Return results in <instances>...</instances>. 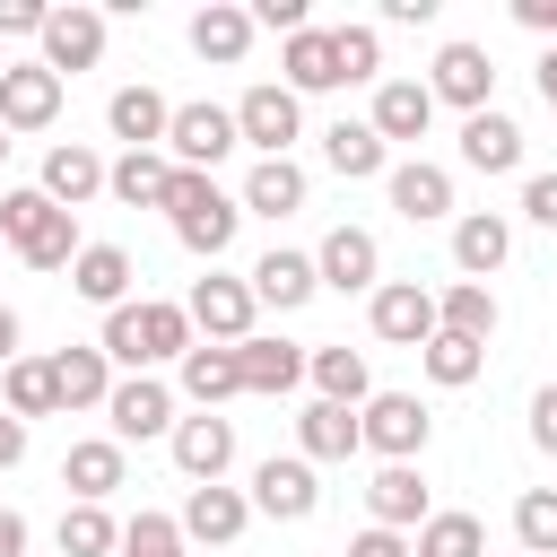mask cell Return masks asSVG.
Masks as SVG:
<instances>
[{
  "instance_id": "cell-10",
  "label": "cell",
  "mask_w": 557,
  "mask_h": 557,
  "mask_svg": "<svg viewBox=\"0 0 557 557\" xmlns=\"http://www.w3.org/2000/svg\"><path fill=\"white\" fill-rule=\"evenodd\" d=\"M426 87H435V104H461V122L487 113V96H496V61H487V44H444L435 70H426Z\"/></svg>"
},
{
  "instance_id": "cell-37",
  "label": "cell",
  "mask_w": 557,
  "mask_h": 557,
  "mask_svg": "<svg viewBox=\"0 0 557 557\" xmlns=\"http://www.w3.org/2000/svg\"><path fill=\"white\" fill-rule=\"evenodd\" d=\"M435 322H444L453 339H479V348H487V331H496V287H479V278H453V287L435 296Z\"/></svg>"
},
{
  "instance_id": "cell-53",
  "label": "cell",
  "mask_w": 557,
  "mask_h": 557,
  "mask_svg": "<svg viewBox=\"0 0 557 557\" xmlns=\"http://www.w3.org/2000/svg\"><path fill=\"white\" fill-rule=\"evenodd\" d=\"M0 557H26V513L0 505Z\"/></svg>"
},
{
  "instance_id": "cell-42",
  "label": "cell",
  "mask_w": 557,
  "mask_h": 557,
  "mask_svg": "<svg viewBox=\"0 0 557 557\" xmlns=\"http://www.w3.org/2000/svg\"><path fill=\"white\" fill-rule=\"evenodd\" d=\"M331 61H339V87H383V35L374 26H331Z\"/></svg>"
},
{
  "instance_id": "cell-30",
  "label": "cell",
  "mask_w": 557,
  "mask_h": 557,
  "mask_svg": "<svg viewBox=\"0 0 557 557\" xmlns=\"http://www.w3.org/2000/svg\"><path fill=\"white\" fill-rule=\"evenodd\" d=\"M191 52H200V61H218V70H235V61L252 52V9H235V0H209V9L191 17Z\"/></svg>"
},
{
  "instance_id": "cell-25",
  "label": "cell",
  "mask_w": 557,
  "mask_h": 557,
  "mask_svg": "<svg viewBox=\"0 0 557 557\" xmlns=\"http://www.w3.org/2000/svg\"><path fill=\"white\" fill-rule=\"evenodd\" d=\"M366 122L383 131V148H392V139H426V122H435V87H426V78H383Z\"/></svg>"
},
{
  "instance_id": "cell-27",
  "label": "cell",
  "mask_w": 557,
  "mask_h": 557,
  "mask_svg": "<svg viewBox=\"0 0 557 557\" xmlns=\"http://www.w3.org/2000/svg\"><path fill=\"white\" fill-rule=\"evenodd\" d=\"M252 296H261V305H278V313L313 305V296H322L313 252H287V244H278V252H261V261H252Z\"/></svg>"
},
{
  "instance_id": "cell-54",
  "label": "cell",
  "mask_w": 557,
  "mask_h": 557,
  "mask_svg": "<svg viewBox=\"0 0 557 557\" xmlns=\"http://www.w3.org/2000/svg\"><path fill=\"white\" fill-rule=\"evenodd\" d=\"M0 366H17V313L0 305Z\"/></svg>"
},
{
  "instance_id": "cell-3",
  "label": "cell",
  "mask_w": 557,
  "mask_h": 557,
  "mask_svg": "<svg viewBox=\"0 0 557 557\" xmlns=\"http://www.w3.org/2000/svg\"><path fill=\"white\" fill-rule=\"evenodd\" d=\"M0 235H9V252L26 261V270H70L87 244H78V218L70 209H52L44 191H9L0 200Z\"/></svg>"
},
{
  "instance_id": "cell-43",
  "label": "cell",
  "mask_w": 557,
  "mask_h": 557,
  "mask_svg": "<svg viewBox=\"0 0 557 557\" xmlns=\"http://www.w3.org/2000/svg\"><path fill=\"white\" fill-rule=\"evenodd\" d=\"M513 540H522V557H557V487L513 496Z\"/></svg>"
},
{
  "instance_id": "cell-39",
  "label": "cell",
  "mask_w": 557,
  "mask_h": 557,
  "mask_svg": "<svg viewBox=\"0 0 557 557\" xmlns=\"http://www.w3.org/2000/svg\"><path fill=\"white\" fill-rule=\"evenodd\" d=\"M418 366H426V383H444V392H470V383H479V366H487V348H479V339H453V331H435V339L418 348Z\"/></svg>"
},
{
  "instance_id": "cell-41",
  "label": "cell",
  "mask_w": 557,
  "mask_h": 557,
  "mask_svg": "<svg viewBox=\"0 0 557 557\" xmlns=\"http://www.w3.org/2000/svg\"><path fill=\"white\" fill-rule=\"evenodd\" d=\"M418 557H487V522L479 513H426L418 522Z\"/></svg>"
},
{
  "instance_id": "cell-28",
  "label": "cell",
  "mask_w": 557,
  "mask_h": 557,
  "mask_svg": "<svg viewBox=\"0 0 557 557\" xmlns=\"http://www.w3.org/2000/svg\"><path fill=\"white\" fill-rule=\"evenodd\" d=\"M461 165H479V174H513V165H522V122L496 113V104L470 113V122H461Z\"/></svg>"
},
{
  "instance_id": "cell-6",
  "label": "cell",
  "mask_w": 557,
  "mask_h": 557,
  "mask_svg": "<svg viewBox=\"0 0 557 557\" xmlns=\"http://www.w3.org/2000/svg\"><path fill=\"white\" fill-rule=\"evenodd\" d=\"M357 426H366V453H383V461H418L426 435H435V418H426L418 392H374L357 409Z\"/></svg>"
},
{
  "instance_id": "cell-18",
  "label": "cell",
  "mask_w": 557,
  "mask_h": 557,
  "mask_svg": "<svg viewBox=\"0 0 557 557\" xmlns=\"http://www.w3.org/2000/svg\"><path fill=\"white\" fill-rule=\"evenodd\" d=\"M366 513H374V531H418L426 522V470L418 461H383L366 479Z\"/></svg>"
},
{
  "instance_id": "cell-20",
  "label": "cell",
  "mask_w": 557,
  "mask_h": 557,
  "mask_svg": "<svg viewBox=\"0 0 557 557\" xmlns=\"http://www.w3.org/2000/svg\"><path fill=\"white\" fill-rule=\"evenodd\" d=\"M235 366H244V392H261V400H278V392H296V383H305V366H313V348H296V339H270V331H252V339L235 348Z\"/></svg>"
},
{
  "instance_id": "cell-26",
  "label": "cell",
  "mask_w": 557,
  "mask_h": 557,
  "mask_svg": "<svg viewBox=\"0 0 557 557\" xmlns=\"http://www.w3.org/2000/svg\"><path fill=\"white\" fill-rule=\"evenodd\" d=\"M383 183H392V209H400L409 226H435V218H453V174H444V165L409 157V165H392Z\"/></svg>"
},
{
  "instance_id": "cell-50",
  "label": "cell",
  "mask_w": 557,
  "mask_h": 557,
  "mask_svg": "<svg viewBox=\"0 0 557 557\" xmlns=\"http://www.w3.org/2000/svg\"><path fill=\"white\" fill-rule=\"evenodd\" d=\"M513 17H522L531 35H548V44H557V0H513Z\"/></svg>"
},
{
  "instance_id": "cell-34",
  "label": "cell",
  "mask_w": 557,
  "mask_h": 557,
  "mask_svg": "<svg viewBox=\"0 0 557 557\" xmlns=\"http://www.w3.org/2000/svg\"><path fill=\"white\" fill-rule=\"evenodd\" d=\"M52 383H61V409H104L113 400V357L104 348H61Z\"/></svg>"
},
{
  "instance_id": "cell-2",
  "label": "cell",
  "mask_w": 557,
  "mask_h": 557,
  "mask_svg": "<svg viewBox=\"0 0 557 557\" xmlns=\"http://www.w3.org/2000/svg\"><path fill=\"white\" fill-rule=\"evenodd\" d=\"M165 218H174V244H183V252L218 261V252L235 244V226H244V200H226L209 174L174 165V183H165Z\"/></svg>"
},
{
  "instance_id": "cell-24",
  "label": "cell",
  "mask_w": 557,
  "mask_h": 557,
  "mask_svg": "<svg viewBox=\"0 0 557 557\" xmlns=\"http://www.w3.org/2000/svg\"><path fill=\"white\" fill-rule=\"evenodd\" d=\"M104 131H113L122 148H165V131H174V104H165L157 87H113V104H104Z\"/></svg>"
},
{
  "instance_id": "cell-7",
  "label": "cell",
  "mask_w": 557,
  "mask_h": 557,
  "mask_svg": "<svg viewBox=\"0 0 557 557\" xmlns=\"http://www.w3.org/2000/svg\"><path fill=\"white\" fill-rule=\"evenodd\" d=\"M235 148H244L235 104H174V131H165V157H174V165L209 174V165H218V157H235Z\"/></svg>"
},
{
  "instance_id": "cell-15",
  "label": "cell",
  "mask_w": 557,
  "mask_h": 557,
  "mask_svg": "<svg viewBox=\"0 0 557 557\" xmlns=\"http://www.w3.org/2000/svg\"><path fill=\"white\" fill-rule=\"evenodd\" d=\"M174 522H183V540H200V548H235V540H244V522H252V496L218 479V487H191Z\"/></svg>"
},
{
  "instance_id": "cell-13",
  "label": "cell",
  "mask_w": 557,
  "mask_h": 557,
  "mask_svg": "<svg viewBox=\"0 0 557 557\" xmlns=\"http://www.w3.org/2000/svg\"><path fill=\"white\" fill-rule=\"evenodd\" d=\"M174 470L191 479V487H218L226 479V461H235V426L218 418V409H200V418H174Z\"/></svg>"
},
{
  "instance_id": "cell-35",
  "label": "cell",
  "mask_w": 557,
  "mask_h": 557,
  "mask_svg": "<svg viewBox=\"0 0 557 557\" xmlns=\"http://www.w3.org/2000/svg\"><path fill=\"white\" fill-rule=\"evenodd\" d=\"M278 70H287V87H296V96H322V87H339L331 26H305V35H287V44H278Z\"/></svg>"
},
{
  "instance_id": "cell-16",
  "label": "cell",
  "mask_w": 557,
  "mask_h": 557,
  "mask_svg": "<svg viewBox=\"0 0 557 557\" xmlns=\"http://www.w3.org/2000/svg\"><path fill=\"white\" fill-rule=\"evenodd\" d=\"M61 122V78L44 61H9L0 78V131H52Z\"/></svg>"
},
{
  "instance_id": "cell-17",
  "label": "cell",
  "mask_w": 557,
  "mask_h": 557,
  "mask_svg": "<svg viewBox=\"0 0 557 557\" xmlns=\"http://www.w3.org/2000/svg\"><path fill=\"white\" fill-rule=\"evenodd\" d=\"M505 252H513V218H496V209H461V218H453V270H461V278L487 287V278L505 270Z\"/></svg>"
},
{
  "instance_id": "cell-40",
  "label": "cell",
  "mask_w": 557,
  "mask_h": 557,
  "mask_svg": "<svg viewBox=\"0 0 557 557\" xmlns=\"http://www.w3.org/2000/svg\"><path fill=\"white\" fill-rule=\"evenodd\" d=\"M61 557H122V522L104 505H70L61 513Z\"/></svg>"
},
{
  "instance_id": "cell-21",
  "label": "cell",
  "mask_w": 557,
  "mask_h": 557,
  "mask_svg": "<svg viewBox=\"0 0 557 557\" xmlns=\"http://www.w3.org/2000/svg\"><path fill=\"white\" fill-rule=\"evenodd\" d=\"M122 479H131V461H122V444H113V435H78V444L61 453V487H70L78 505H104Z\"/></svg>"
},
{
  "instance_id": "cell-4",
  "label": "cell",
  "mask_w": 557,
  "mask_h": 557,
  "mask_svg": "<svg viewBox=\"0 0 557 557\" xmlns=\"http://www.w3.org/2000/svg\"><path fill=\"white\" fill-rule=\"evenodd\" d=\"M235 131H244V148L287 157V148L305 139V96H296L287 78H261V87H244V96H235Z\"/></svg>"
},
{
  "instance_id": "cell-1",
  "label": "cell",
  "mask_w": 557,
  "mask_h": 557,
  "mask_svg": "<svg viewBox=\"0 0 557 557\" xmlns=\"http://www.w3.org/2000/svg\"><path fill=\"white\" fill-rule=\"evenodd\" d=\"M113 366H131V374H148V366H183L200 339H191V313L183 305H157V296H139V305H113L104 313V339H96Z\"/></svg>"
},
{
  "instance_id": "cell-48",
  "label": "cell",
  "mask_w": 557,
  "mask_h": 557,
  "mask_svg": "<svg viewBox=\"0 0 557 557\" xmlns=\"http://www.w3.org/2000/svg\"><path fill=\"white\" fill-rule=\"evenodd\" d=\"M339 557H418V548H409L400 531H374V522H366V531H357V540H348Z\"/></svg>"
},
{
  "instance_id": "cell-56",
  "label": "cell",
  "mask_w": 557,
  "mask_h": 557,
  "mask_svg": "<svg viewBox=\"0 0 557 557\" xmlns=\"http://www.w3.org/2000/svg\"><path fill=\"white\" fill-rule=\"evenodd\" d=\"M0 78H9V52H0Z\"/></svg>"
},
{
  "instance_id": "cell-14",
  "label": "cell",
  "mask_w": 557,
  "mask_h": 557,
  "mask_svg": "<svg viewBox=\"0 0 557 557\" xmlns=\"http://www.w3.org/2000/svg\"><path fill=\"white\" fill-rule=\"evenodd\" d=\"M104 61V9H52L44 17V70L52 78H70V70H96Z\"/></svg>"
},
{
  "instance_id": "cell-44",
  "label": "cell",
  "mask_w": 557,
  "mask_h": 557,
  "mask_svg": "<svg viewBox=\"0 0 557 557\" xmlns=\"http://www.w3.org/2000/svg\"><path fill=\"white\" fill-rule=\"evenodd\" d=\"M191 540H183V522L174 513H139V522H122V557H183Z\"/></svg>"
},
{
  "instance_id": "cell-19",
  "label": "cell",
  "mask_w": 557,
  "mask_h": 557,
  "mask_svg": "<svg viewBox=\"0 0 557 557\" xmlns=\"http://www.w3.org/2000/svg\"><path fill=\"white\" fill-rule=\"evenodd\" d=\"M104 174H113V165H104L96 148H78V139H61V148L44 157V183H35V191H44L52 209H70V218H78V209H87V200L104 191Z\"/></svg>"
},
{
  "instance_id": "cell-8",
  "label": "cell",
  "mask_w": 557,
  "mask_h": 557,
  "mask_svg": "<svg viewBox=\"0 0 557 557\" xmlns=\"http://www.w3.org/2000/svg\"><path fill=\"white\" fill-rule=\"evenodd\" d=\"M366 322H374V339H392V348H426L444 322H435V296L418 287V278H383L374 296H366Z\"/></svg>"
},
{
  "instance_id": "cell-36",
  "label": "cell",
  "mask_w": 557,
  "mask_h": 557,
  "mask_svg": "<svg viewBox=\"0 0 557 557\" xmlns=\"http://www.w3.org/2000/svg\"><path fill=\"white\" fill-rule=\"evenodd\" d=\"M0 409H9V418H52V409H61L52 357H17V366H0Z\"/></svg>"
},
{
  "instance_id": "cell-45",
  "label": "cell",
  "mask_w": 557,
  "mask_h": 557,
  "mask_svg": "<svg viewBox=\"0 0 557 557\" xmlns=\"http://www.w3.org/2000/svg\"><path fill=\"white\" fill-rule=\"evenodd\" d=\"M44 17H52L44 0H0V44H9V35H35V44H44Z\"/></svg>"
},
{
  "instance_id": "cell-58",
  "label": "cell",
  "mask_w": 557,
  "mask_h": 557,
  "mask_svg": "<svg viewBox=\"0 0 557 557\" xmlns=\"http://www.w3.org/2000/svg\"><path fill=\"white\" fill-rule=\"evenodd\" d=\"M0 244H9V235H0Z\"/></svg>"
},
{
  "instance_id": "cell-51",
  "label": "cell",
  "mask_w": 557,
  "mask_h": 557,
  "mask_svg": "<svg viewBox=\"0 0 557 557\" xmlns=\"http://www.w3.org/2000/svg\"><path fill=\"white\" fill-rule=\"evenodd\" d=\"M17 461H26V418L0 409V470H17Z\"/></svg>"
},
{
  "instance_id": "cell-22",
  "label": "cell",
  "mask_w": 557,
  "mask_h": 557,
  "mask_svg": "<svg viewBox=\"0 0 557 557\" xmlns=\"http://www.w3.org/2000/svg\"><path fill=\"white\" fill-rule=\"evenodd\" d=\"M322 165H331L339 183H374V174H392V148H383L374 122H348V113H339V122L322 131Z\"/></svg>"
},
{
  "instance_id": "cell-11",
  "label": "cell",
  "mask_w": 557,
  "mask_h": 557,
  "mask_svg": "<svg viewBox=\"0 0 557 557\" xmlns=\"http://www.w3.org/2000/svg\"><path fill=\"white\" fill-rule=\"evenodd\" d=\"M313 270H322V287H339V296H374V287H383V244H374L366 226H331L322 252H313Z\"/></svg>"
},
{
  "instance_id": "cell-5",
  "label": "cell",
  "mask_w": 557,
  "mask_h": 557,
  "mask_svg": "<svg viewBox=\"0 0 557 557\" xmlns=\"http://www.w3.org/2000/svg\"><path fill=\"white\" fill-rule=\"evenodd\" d=\"M183 313H191V331L209 339V348H244L252 339V313H261V296H252V278H191V296H183Z\"/></svg>"
},
{
  "instance_id": "cell-31",
  "label": "cell",
  "mask_w": 557,
  "mask_h": 557,
  "mask_svg": "<svg viewBox=\"0 0 557 557\" xmlns=\"http://www.w3.org/2000/svg\"><path fill=\"white\" fill-rule=\"evenodd\" d=\"M235 200H244V218H287V209H305V165L296 157H261Z\"/></svg>"
},
{
  "instance_id": "cell-52",
  "label": "cell",
  "mask_w": 557,
  "mask_h": 557,
  "mask_svg": "<svg viewBox=\"0 0 557 557\" xmlns=\"http://www.w3.org/2000/svg\"><path fill=\"white\" fill-rule=\"evenodd\" d=\"M383 17H392V26H426V17H435V0H383Z\"/></svg>"
},
{
  "instance_id": "cell-32",
  "label": "cell",
  "mask_w": 557,
  "mask_h": 557,
  "mask_svg": "<svg viewBox=\"0 0 557 557\" xmlns=\"http://www.w3.org/2000/svg\"><path fill=\"white\" fill-rule=\"evenodd\" d=\"M305 383H313V400H339V409H366V400H374V374H366V348H313V366H305Z\"/></svg>"
},
{
  "instance_id": "cell-57",
  "label": "cell",
  "mask_w": 557,
  "mask_h": 557,
  "mask_svg": "<svg viewBox=\"0 0 557 557\" xmlns=\"http://www.w3.org/2000/svg\"><path fill=\"white\" fill-rule=\"evenodd\" d=\"M0 157H9V131H0Z\"/></svg>"
},
{
  "instance_id": "cell-49",
  "label": "cell",
  "mask_w": 557,
  "mask_h": 557,
  "mask_svg": "<svg viewBox=\"0 0 557 557\" xmlns=\"http://www.w3.org/2000/svg\"><path fill=\"white\" fill-rule=\"evenodd\" d=\"M252 26H278V35H305V0H252Z\"/></svg>"
},
{
  "instance_id": "cell-46",
  "label": "cell",
  "mask_w": 557,
  "mask_h": 557,
  "mask_svg": "<svg viewBox=\"0 0 557 557\" xmlns=\"http://www.w3.org/2000/svg\"><path fill=\"white\" fill-rule=\"evenodd\" d=\"M522 218L531 226H557V174H531L522 183Z\"/></svg>"
},
{
  "instance_id": "cell-47",
  "label": "cell",
  "mask_w": 557,
  "mask_h": 557,
  "mask_svg": "<svg viewBox=\"0 0 557 557\" xmlns=\"http://www.w3.org/2000/svg\"><path fill=\"white\" fill-rule=\"evenodd\" d=\"M531 444H540V453H557V383H540V392H531Z\"/></svg>"
},
{
  "instance_id": "cell-9",
  "label": "cell",
  "mask_w": 557,
  "mask_h": 557,
  "mask_svg": "<svg viewBox=\"0 0 557 557\" xmlns=\"http://www.w3.org/2000/svg\"><path fill=\"white\" fill-rule=\"evenodd\" d=\"M313 505H322V479H313L305 453L252 461V513H270V522H313Z\"/></svg>"
},
{
  "instance_id": "cell-12",
  "label": "cell",
  "mask_w": 557,
  "mask_h": 557,
  "mask_svg": "<svg viewBox=\"0 0 557 557\" xmlns=\"http://www.w3.org/2000/svg\"><path fill=\"white\" fill-rule=\"evenodd\" d=\"M104 418H113V444L174 435V392H165L157 374H122V383H113V400H104Z\"/></svg>"
},
{
  "instance_id": "cell-23",
  "label": "cell",
  "mask_w": 557,
  "mask_h": 557,
  "mask_svg": "<svg viewBox=\"0 0 557 557\" xmlns=\"http://www.w3.org/2000/svg\"><path fill=\"white\" fill-rule=\"evenodd\" d=\"M296 453H305V461H348V453H366L357 409H339V400H305V409H296Z\"/></svg>"
},
{
  "instance_id": "cell-38",
  "label": "cell",
  "mask_w": 557,
  "mask_h": 557,
  "mask_svg": "<svg viewBox=\"0 0 557 557\" xmlns=\"http://www.w3.org/2000/svg\"><path fill=\"white\" fill-rule=\"evenodd\" d=\"M244 392V366H235V348H191L183 357V400H200V409H218V400H235Z\"/></svg>"
},
{
  "instance_id": "cell-55",
  "label": "cell",
  "mask_w": 557,
  "mask_h": 557,
  "mask_svg": "<svg viewBox=\"0 0 557 557\" xmlns=\"http://www.w3.org/2000/svg\"><path fill=\"white\" fill-rule=\"evenodd\" d=\"M540 96H548V113H557V44L540 52Z\"/></svg>"
},
{
  "instance_id": "cell-33",
  "label": "cell",
  "mask_w": 557,
  "mask_h": 557,
  "mask_svg": "<svg viewBox=\"0 0 557 557\" xmlns=\"http://www.w3.org/2000/svg\"><path fill=\"white\" fill-rule=\"evenodd\" d=\"M70 287H78L87 305H104V313L131 305V252H122V244H87V252L70 261Z\"/></svg>"
},
{
  "instance_id": "cell-29",
  "label": "cell",
  "mask_w": 557,
  "mask_h": 557,
  "mask_svg": "<svg viewBox=\"0 0 557 557\" xmlns=\"http://www.w3.org/2000/svg\"><path fill=\"white\" fill-rule=\"evenodd\" d=\"M165 183H174V157H165V148H122L113 174H104V191H113L122 209H165Z\"/></svg>"
}]
</instances>
